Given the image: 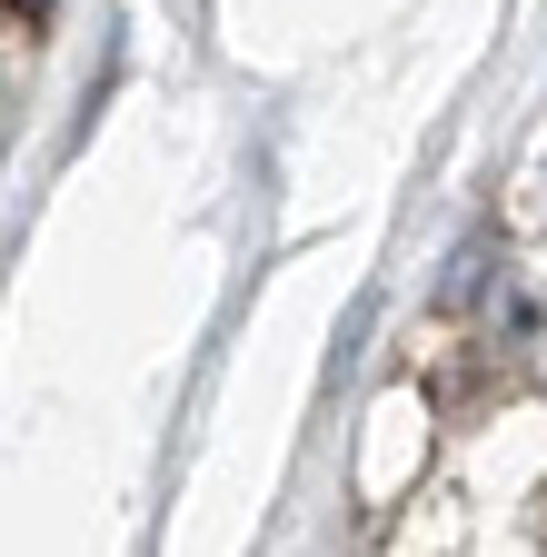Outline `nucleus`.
I'll list each match as a JSON object with an SVG mask.
<instances>
[{
	"label": "nucleus",
	"instance_id": "nucleus-1",
	"mask_svg": "<svg viewBox=\"0 0 547 557\" xmlns=\"http://www.w3.org/2000/svg\"><path fill=\"white\" fill-rule=\"evenodd\" d=\"M488 269H498V249H488V239H468V249H458V269L438 278V299H448V309H468L477 289H488Z\"/></svg>",
	"mask_w": 547,
	"mask_h": 557
},
{
	"label": "nucleus",
	"instance_id": "nucleus-2",
	"mask_svg": "<svg viewBox=\"0 0 547 557\" xmlns=\"http://www.w3.org/2000/svg\"><path fill=\"white\" fill-rule=\"evenodd\" d=\"M11 11H21V21H50V11H60V0H11Z\"/></svg>",
	"mask_w": 547,
	"mask_h": 557
},
{
	"label": "nucleus",
	"instance_id": "nucleus-3",
	"mask_svg": "<svg viewBox=\"0 0 547 557\" xmlns=\"http://www.w3.org/2000/svg\"><path fill=\"white\" fill-rule=\"evenodd\" d=\"M537 528H547V518H537Z\"/></svg>",
	"mask_w": 547,
	"mask_h": 557
}]
</instances>
